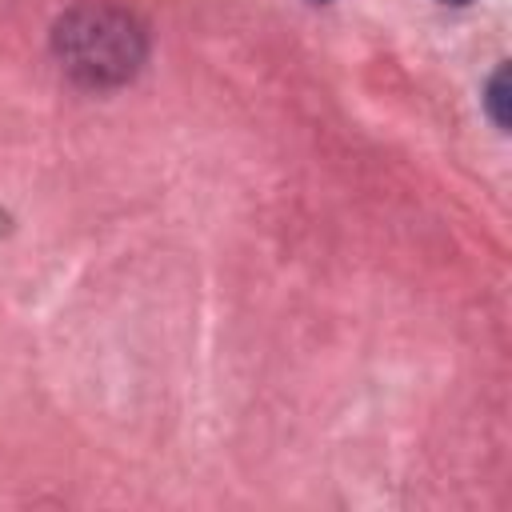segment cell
Listing matches in <instances>:
<instances>
[{
	"mask_svg": "<svg viewBox=\"0 0 512 512\" xmlns=\"http://www.w3.org/2000/svg\"><path fill=\"white\" fill-rule=\"evenodd\" d=\"M60 56L76 76L92 84L124 80L140 60V32L124 12L88 4L60 24Z\"/></svg>",
	"mask_w": 512,
	"mask_h": 512,
	"instance_id": "1",
	"label": "cell"
},
{
	"mask_svg": "<svg viewBox=\"0 0 512 512\" xmlns=\"http://www.w3.org/2000/svg\"><path fill=\"white\" fill-rule=\"evenodd\" d=\"M504 80H508V72L500 68L496 76H492V84H488V104H492V120L504 128L508 124V116H504Z\"/></svg>",
	"mask_w": 512,
	"mask_h": 512,
	"instance_id": "2",
	"label": "cell"
},
{
	"mask_svg": "<svg viewBox=\"0 0 512 512\" xmlns=\"http://www.w3.org/2000/svg\"><path fill=\"white\" fill-rule=\"evenodd\" d=\"M444 4H468V0H444Z\"/></svg>",
	"mask_w": 512,
	"mask_h": 512,
	"instance_id": "3",
	"label": "cell"
},
{
	"mask_svg": "<svg viewBox=\"0 0 512 512\" xmlns=\"http://www.w3.org/2000/svg\"><path fill=\"white\" fill-rule=\"evenodd\" d=\"M316 4H320V0H316Z\"/></svg>",
	"mask_w": 512,
	"mask_h": 512,
	"instance_id": "4",
	"label": "cell"
}]
</instances>
